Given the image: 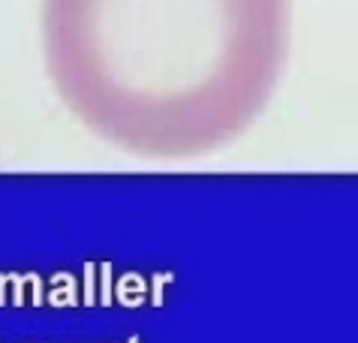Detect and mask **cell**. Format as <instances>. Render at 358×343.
Segmentation results:
<instances>
[{
    "label": "cell",
    "mask_w": 358,
    "mask_h": 343,
    "mask_svg": "<svg viewBox=\"0 0 358 343\" xmlns=\"http://www.w3.org/2000/svg\"><path fill=\"white\" fill-rule=\"evenodd\" d=\"M289 0H45L48 64L94 130L193 154L259 115L286 55Z\"/></svg>",
    "instance_id": "6da1fadb"
}]
</instances>
